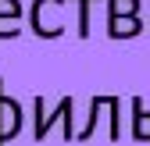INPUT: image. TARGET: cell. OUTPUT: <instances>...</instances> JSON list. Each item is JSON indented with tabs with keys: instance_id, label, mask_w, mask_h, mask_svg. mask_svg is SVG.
Segmentation results:
<instances>
[{
	"instance_id": "cell-1",
	"label": "cell",
	"mask_w": 150,
	"mask_h": 146,
	"mask_svg": "<svg viewBox=\"0 0 150 146\" xmlns=\"http://www.w3.org/2000/svg\"><path fill=\"white\" fill-rule=\"evenodd\" d=\"M32 111H36V142H43L47 135H50V128H54V121L64 128V139H75V118H71V111H75V103H71V96H64L54 111H47V103H43V96H36L32 100Z\"/></svg>"
},
{
	"instance_id": "cell-2",
	"label": "cell",
	"mask_w": 150,
	"mask_h": 146,
	"mask_svg": "<svg viewBox=\"0 0 150 146\" xmlns=\"http://www.w3.org/2000/svg\"><path fill=\"white\" fill-rule=\"evenodd\" d=\"M22 132V103L11 100L7 93H0V146Z\"/></svg>"
},
{
	"instance_id": "cell-3",
	"label": "cell",
	"mask_w": 150,
	"mask_h": 146,
	"mask_svg": "<svg viewBox=\"0 0 150 146\" xmlns=\"http://www.w3.org/2000/svg\"><path fill=\"white\" fill-rule=\"evenodd\" d=\"M139 32H143L139 14H107V36L111 39H132Z\"/></svg>"
},
{
	"instance_id": "cell-4",
	"label": "cell",
	"mask_w": 150,
	"mask_h": 146,
	"mask_svg": "<svg viewBox=\"0 0 150 146\" xmlns=\"http://www.w3.org/2000/svg\"><path fill=\"white\" fill-rule=\"evenodd\" d=\"M132 139L136 142H150V111L143 107V100H132Z\"/></svg>"
},
{
	"instance_id": "cell-5",
	"label": "cell",
	"mask_w": 150,
	"mask_h": 146,
	"mask_svg": "<svg viewBox=\"0 0 150 146\" xmlns=\"http://www.w3.org/2000/svg\"><path fill=\"white\" fill-rule=\"evenodd\" d=\"M104 103H107V96H93V100H89V118H86L82 128H75V139H89V135H93V128H97V121H100Z\"/></svg>"
},
{
	"instance_id": "cell-6",
	"label": "cell",
	"mask_w": 150,
	"mask_h": 146,
	"mask_svg": "<svg viewBox=\"0 0 150 146\" xmlns=\"http://www.w3.org/2000/svg\"><path fill=\"white\" fill-rule=\"evenodd\" d=\"M71 4H79V39L89 36V7L100 4V0H71Z\"/></svg>"
},
{
	"instance_id": "cell-7",
	"label": "cell",
	"mask_w": 150,
	"mask_h": 146,
	"mask_svg": "<svg viewBox=\"0 0 150 146\" xmlns=\"http://www.w3.org/2000/svg\"><path fill=\"white\" fill-rule=\"evenodd\" d=\"M107 14H139V0H107Z\"/></svg>"
},
{
	"instance_id": "cell-8",
	"label": "cell",
	"mask_w": 150,
	"mask_h": 146,
	"mask_svg": "<svg viewBox=\"0 0 150 146\" xmlns=\"http://www.w3.org/2000/svg\"><path fill=\"white\" fill-rule=\"evenodd\" d=\"M118 107H122L118 96H111V100H107V111H111V139H118V135H122V132H118Z\"/></svg>"
},
{
	"instance_id": "cell-9",
	"label": "cell",
	"mask_w": 150,
	"mask_h": 146,
	"mask_svg": "<svg viewBox=\"0 0 150 146\" xmlns=\"http://www.w3.org/2000/svg\"><path fill=\"white\" fill-rule=\"evenodd\" d=\"M0 18H22V4L18 0H0Z\"/></svg>"
},
{
	"instance_id": "cell-10",
	"label": "cell",
	"mask_w": 150,
	"mask_h": 146,
	"mask_svg": "<svg viewBox=\"0 0 150 146\" xmlns=\"http://www.w3.org/2000/svg\"><path fill=\"white\" fill-rule=\"evenodd\" d=\"M0 93H4V79H0Z\"/></svg>"
}]
</instances>
